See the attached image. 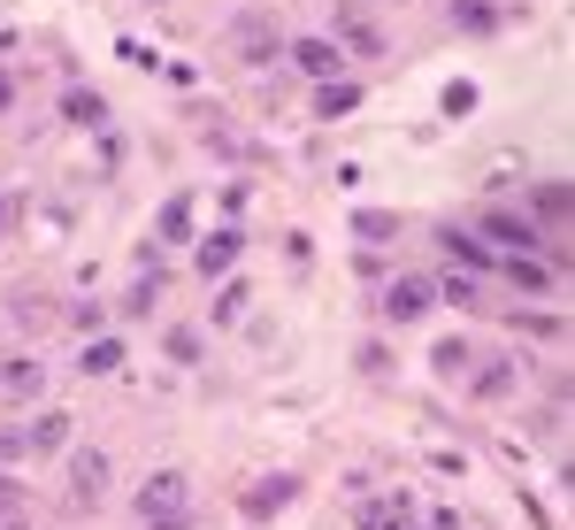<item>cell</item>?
<instances>
[{
  "instance_id": "cell-1",
  "label": "cell",
  "mask_w": 575,
  "mask_h": 530,
  "mask_svg": "<svg viewBox=\"0 0 575 530\" xmlns=\"http://www.w3.org/2000/svg\"><path fill=\"white\" fill-rule=\"evenodd\" d=\"M231 46H238V62H277L285 39H277V23H269L262 8H246V15L231 23Z\"/></svg>"
},
{
  "instance_id": "cell-2",
  "label": "cell",
  "mask_w": 575,
  "mask_h": 530,
  "mask_svg": "<svg viewBox=\"0 0 575 530\" xmlns=\"http://www.w3.org/2000/svg\"><path fill=\"white\" fill-rule=\"evenodd\" d=\"M108 485H116V462H108V454H77V462H70V508L108 500Z\"/></svg>"
},
{
  "instance_id": "cell-3",
  "label": "cell",
  "mask_w": 575,
  "mask_h": 530,
  "mask_svg": "<svg viewBox=\"0 0 575 530\" xmlns=\"http://www.w3.org/2000/svg\"><path fill=\"white\" fill-rule=\"evenodd\" d=\"M153 516H184V469H153L139 485V523H153Z\"/></svg>"
},
{
  "instance_id": "cell-4",
  "label": "cell",
  "mask_w": 575,
  "mask_h": 530,
  "mask_svg": "<svg viewBox=\"0 0 575 530\" xmlns=\"http://www.w3.org/2000/svg\"><path fill=\"white\" fill-rule=\"evenodd\" d=\"M483 239H491L499 254H537V223H530V215H507V208L483 215Z\"/></svg>"
},
{
  "instance_id": "cell-5",
  "label": "cell",
  "mask_w": 575,
  "mask_h": 530,
  "mask_svg": "<svg viewBox=\"0 0 575 530\" xmlns=\"http://www.w3.org/2000/svg\"><path fill=\"white\" fill-rule=\"evenodd\" d=\"M353 530H415V500L407 492H384V500H361Z\"/></svg>"
},
{
  "instance_id": "cell-6",
  "label": "cell",
  "mask_w": 575,
  "mask_h": 530,
  "mask_svg": "<svg viewBox=\"0 0 575 530\" xmlns=\"http://www.w3.org/2000/svg\"><path fill=\"white\" fill-rule=\"evenodd\" d=\"M499 269H507V285H522L530 300H545V293H561V269H553V262H537V254H507Z\"/></svg>"
},
{
  "instance_id": "cell-7",
  "label": "cell",
  "mask_w": 575,
  "mask_h": 530,
  "mask_svg": "<svg viewBox=\"0 0 575 530\" xmlns=\"http://www.w3.org/2000/svg\"><path fill=\"white\" fill-rule=\"evenodd\" d=\"M530 215H537V231H561L568 223V177H537L530 184Z\"/></svg>"
},
{
  "instance_id": "cell-8",
  "label": "cell",
  "mask_w": 575,
  "mask_h": 530,
  "mask_svg": "<svg viewBox=\"0 0 575 530\" xmlns=\"http://www.w3.org/2000/svg\"><path fill=\"white\" fill-rule=\"evenodd\" d=\"M430 277H400V285H392V293H384V316H392V324H415V316H430Z\"/></svg>"
},
{
  "instance_id": "cell-9",
  "label": "cell",
  "mask_w": 575,
  "mask_h": 530,
  "mask_svg": "<svg viewBox=\"0 0 575 530\" xmlns=\"http://www.w3.org/2000/svg\"><path fill=\"white\" fill-rule=\"evenodd\" d=\"M338 39H345V46H353L361 62H384V46H392V39H384V31H376V23H369L361 8H345V15H338Z\"/></svg>"
},
{
  "instance_id": "cell-10",
  "label": "cell",
  "mask_w": 575,
  "mask_h": 530,
  "mask_svg": "<svg viewBox=\"0 0 575 530\" xmlns=\"http://www.w3.org/2000/svg\"><path fill=\"white\" fill-rule=\"evenodd\" d=\"M353 108H361V85H353V77H322V85H315V116H322V124H338V116H353Z\"/></svg>"
},
{
  "instance_id": "cell-11",
  "label": "cell",
  "mask_w": 575,
  "mask_h": 530,
  "mask_svg": "<svg viewBox=\"0 0 575 530\" xmlns=\"http://www.w3.org/2000/svg\"><path fill=\"white\" fill-rule=\"evenodd\" d=\"M0 384H8L15 400H39V392H46V361H31V353H8V361H0Z\"/></svg>"
},
{
  "instance_id": "cell-12",
  "label": "cell",
  "mask_w": 575,
  "mask_h": 530,
  "mask_svg": "<svg viewBox=\"0 0 575 530\" xmlns=\"http://www.w3.org/2000/svg\"><path fill=\"white\" fill-rule=\"evenodd\" d=\"M468 392H476L483 407H499V400L514 392V361H483V369H468Z\"/></svg>"
},
{
  "instance_id": "cell-13",
  "label": "cell",
  "mask_w": 575,
  "mask_h": 530,
  "mask_svg": "<svg viewBox=\"0 0 575 530\" xmlns=\"http://www.w3.org/2000/svg\"><path fill=\"white\" fill-rule=\"evenodd\" d=\"M291 62L322 85V77H338V39H299V46H291Z\"/></svg>"
},
{
  "instance_id": "cell-14",
  "label": "cell",
  "mask_w": 575,
  "mask_h": 530,
  "mask_svg": "<svg viewBox=\"0 0 575 530\" xmlns=\"http://www.w3.org/2000/svg\"><path fill=\"white\" fill-rule=\"evenodd\" d=\"M62 116H70V124H93V131H108V100H100L93 85H70V93H62Z\"/></svg>"
},
{
  "instance_id": "cell-15",
  "label": "cell",
  "mask_w": 575,
  "mask_h": 530,
  "mask_svg": "<svg viewBox=\"0 0 575 530\" xmlns=\"http://www.w3.org/2000/svg\"><path fill=\"white\" fill-rule=\"evenodd\" d=\"M285 500H291V477H262V485H246V516H254V523H269Z\"/></svg>"
},
{
  "instance_id": "cell-16",
  "label": "cell",
  "mask_w": 575,
  "mask_h": 530,
  "mask_svg": "<svg viewBox=\"0 0 575 530\" xmlns=\"http://www.w3.org/2000/svg\"><path fill=\"white\" fill-rule=\"evenodd\" d=\"M238 254H246V239H238V231H215V239L200 246V277H223Z\"/></svg>"
},
{
  "instance_id": "cell-17",
  "label": "cell",
  "mask_w": 575,
  "mask_h": 530,
  "mask_svg": "<svg viewBox=\"0 0 575 530\" xmlns=\"http://www.w3.org/2000/svg\"><path fill=\"white\" fill-rule=\"evenodd\" d=\"M452 23H460L468 39H491V31H499V0H452Z\"/></svg>"
},
{
  "instance_id": "cell-18",
  "label": "cell",
  "mask_w": 575,
  "mask_h": 530,
  "mask_svg": "<svg viewBox=\"0 0 575 530\" xmlns=\"http://www.w3.org/2000/svg\"><path fill=\"white\" fill-rule=\"evenodd\" d=\"M23 446H31V454H62V446H70V415H39V423L23 431Z\"/></svg>"
},
{
  "instance_id": "cell-19",
  "label": "cell",
  "mask_w": 575,
  "mask_h": 530,
  "mask_svg": "<svg viewBox=\"0 0 575 530\" xmlns=\"http://www.w3.org/2000/svg\"><path fill=\"white\" fill-rule=\"evenodd\" d=\"M116 361H124V339H93V347L77 353V369H85V377H108Z\"/></svg>"
},
{
  "instance_id": "cell-20",
  "label": "cell",
  "mask_w": 575,
  "mask_h": 530,
  "mask_svg": "<svg viewBox=\"0 0 575 530\" xmlns=\"http://www.w3.org/2000/svg\"><path fill=\"white\" fill-rule=\"evenodd\" d=\"M192 208H200V200H192V192H177V200L161 208V239H192Z\"/></svg>"
},
{
  "instance_id": "cell-21",
  "label": "cell",
  "mask_w": 575,
  "mask_h": 530,
  "mask_svg": "<svg viewBox=\"0 0 575 530\" xmlns=\"http://www.w3.org/2000/svg\"><path fill=\"white\" fill-rule=\"evenodd\" d=\"M460 369H476V347L468 339H445L437 347V377H460Z\"/></svg>"
},
{
  "instance_id": "cell-22",
  "label": "cell",
  "mask_w": 575,
  "mask_h": 530,
  "mask_svg": "<svg viewBox=\"0 0 575 530\" xmlns=\"http://www.w3.org/2000/svg\"><path fill=\"white\" fill-rule=\"evenodd\" d=\"M353 231H361L369 246H384V239L400 231V215H384V208H369V215H353Z\"/></svg>"
},
{
  "instance_id": "cell-23",
  "label": "cell",
  "mask_w": 575,
  "mask_h": 530,
  "mask_svg": "<svg viewBox=\"0 0 575 530\" xmlns=\"http://www.w3.org/2000/svg\"><path fill=\"white\" fill-rule=\"evenodd\" d=\"M514 324H522L530 339H545V347H561V339H568V324H561V316H530V308H522Z\"/></svg>"
},
{
  "instance_id": "cell-24",
  "label": "cell",
  "mask_w": 575,
  "mask_h": 530,
  "mask_svg": "<svg viewBox=\"0 0 575 530\" xmlns=\"http://www.w3.org/2000/svg\"><path fill=\"white\" fill-rule=\"evenodd\" d=\"M437 300H452V308H476V277H460V269H452V277H437Z\"/></svg>"
},
{
  "instance_id": "cell-25",
  "label": "cell",
  "mask_w": 575,
  "mask_h": 530,
  "mask_svg": "<svg viewBox=\"0 0 575 530\" xmlns=\"http://www.w3.org/2000/svg\"><path fill=\"white\" fill-rule=\"evenodd\" d=\"M0 523H23V485L0 477Z\"/></svg>"
},
{
  "instance_id": "cell-26",
  "label": "cell",
  "mask_w": 575,
  "mask_h": 530,
  "mask_svg": "<svg viewBox=\"0 0 575 530\" xmlns=\"http://www.w3.org/2000/svg\"><path fill=\"white\" fill-rule=\"evenodd\" d=\"M153 285H161V277H153V269H146L139 285H131V293H124V308H131V316H146V308H153Z\"/></svg>"
},
{
  "instance_id": "cell-27",
  "label": "cell",
  "mask_w": 575,
  "mask_h": 530,
  "mask_svg": "<svg viewBox=\"0 0 575 530\" xmlns=\"http://www.w3.org/2000/svg\"><path fill=\"white\" fill-rule=\"evenodd\" d=\"M169 353L177 361H200V331H169Z\"/></svg>"
},
{
  "instance_id": "cell-28",
  "label": "cell",
  "mask_w": 575,
  "mask_h": 530,
  "mask_svg": "<svg viewBox=\"0 0 575 530\" xmlns=\"http://www.w3.org/2000/svg\"><path fill=\"white\" fill-rule=\"evenodd\" d=\"M31 446H23V431H0V462H23Z\"/></svg>"
},
{
  "instance_id": "cell-29",
  "label": "cell",
  "mask_w": 575,
  "mask_h": 530,
  "mask_svg": "<svg viewBox=\"0 0 575 530\" xmlns=\"http://www.w3.org/2000/svg\"><path fill=\"white\" fill-rule=\"evenodd\" d=\"M146 530H192V516H153Z\"/></svg>"
},
{
  "instance_id": "cell-30",
  "label": "cell",
  "mask_w": 575,
  "mask_h": 530,
  "mask_svg": "<svg viewBox=\"0 0 575 530\" xmlns=\"http://www.w3.org/2000/svg\"><path fill=\"white\" fill-rule=\"evenodd\" d=\"M8 108H15V85H8V77H0V116H8Z\"/></svg>"
},
{
  "instance_id": "cell-31",
  "label": "cell",
  "mask_w": 575,
  "mask_h": 530,
  "mask_svg": "<svg viewBox=\"0 0 575 530\" xmlns=\"http://www.w3.org/2000/svg\"><path fill=\"white\" fill-rule=\"evenodd\" d=\"M8 215H15V200H8V192H0V223H8Z\"/></svg>"
},
{
  "instance_id": "cell-32",
  "label": "cell",
  "mask_w": 575,
  "mask_h": 530,
  "mask_svg": "<svg viewBox=\"0 0 575 530\" xmlns=\"http://www.w3.org/2000/svg\"><path fill=\"white\" fill-rule=\"evenodd\" d=\"M0 530H23V523H0Z\"/></svg>"
}]
</instances>
